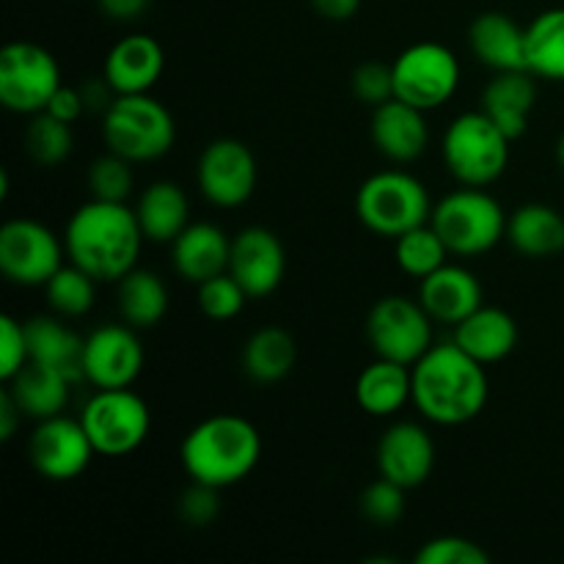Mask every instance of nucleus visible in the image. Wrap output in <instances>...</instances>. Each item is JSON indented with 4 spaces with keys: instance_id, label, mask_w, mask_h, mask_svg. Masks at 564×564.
<instances>
[{
    "instance_id": "1",
    "label": "nucleus",
    "mask_w": 564,
    "mask_h": 564,
    "mask_svg": "<svg viewBox=\"0 0 564 564\" xmlns=\"http://www.w3.org/2000/svg\"><path fill=\"white\" fill-rule=\"evenodd\" d=\"M411 372L413 405L441 427L474 422L488 405L490 380L485 364L460 350L455 341L430 347Z\"/></svg>"
},
{
    "instance_id": "2",
    "label": "nucleus",
    "mask_w": 564,
    "mask_h": 564,
    "mask_svg": "<svg viewBox=\"0 0 564 564\" xmlns=\"http://www.w3.org/2000/svg\"><path fill=\"white\" fill-rule=\"evenodd\" d=\"M143 240L147 237L138 224L135 209L127 207L124 202H102V198L80 204L64 231L69 262L97 281L124 279L138 264Z\"/></svg>"
},
{
    "instance_id": "3",
    "label": "nucleus",
    "mask_w": 564,
    "mask_h": 564,
    "mask_svg": "<svg viewBox=\"0 0 564 564\" xmlns=\"http://www.w3.org/2000/svg\"><path fill=\"white\" fill-rule=\"evenodd\" d=\"M180 460L191 482L224 490L251 477L262 460L257 424L237 413H218L198 422L180 446Z\"/></svg>"
},
{
    "instance_id": "4",
    "label": "nucleus",
    "mask_w": 564,
    "mask_h": 564,
    "mask_svg": "<svg viewBox=\"0 0 564 564\" xmlns=\"http://www.w3.org/2000/svg\"><path fill=\"white\" fill-rule=\"evenodd\" d=\"M102 138L108 152L132 163H152L174 147L176 121L152 94H119L102 113Z\"/></svg>"
},
{
    "instance_id": "5",
    "label": "nucleus",
    "mask_w": 564,
    "mask_h": 564,
    "mask_svg": "<svg viewBox=\"0 0 564 564\" xmlns=\"http://www.w3.org/2000/svg\"><path fill=\"white\" fill-rule=\"evenodd\" d=\"M356 215L372 235L397 240L405 231L430 224L433 202L424 182L408 171H378L358 187Z\"/></svg>"
},
{
    "instance_id": "6",
    "label": "nucleus",
    "mask_w": 564,
    "mask_h": 564,
    "mask_svg": "<svg viewBox=\"0 0 564 564\" xmlns=\"http://www.w3.org/2000/svg\"><path fill=\"white\" fill-rule=\"evenodd\" d=\"M430 224L455 257H482L507 237V213L485 187L449 193L433 207Z\"/></svg>"
},
{
    "instance_id": "7",
    "label": "nucleus",
    "mask_w": 564,
    "mask_h": 564,
    "mask_svg": "<svg viewBox=\"0 0 564 564\" xmlns=\"http://www.w3.org/2000/svg\"><path fill=\"white\" fill-rule=\"evenodd\" d=\"M510 138L485 110H468L452 119L444 132V163L466 187H488L510 165Z\"/></svg>"
},
{
    "instance_id": "8",
    "label": "nucleus",
    "mask_w": 564,
    "mask_h": 564,
    "mask_svg": "<svg viewBox=\"0 0 564 564\" xmlns=\"http://www.w3.org/2000/svg\"><path fill=\"white\" fill-rule=\"evenodd\" d=\"M80 422L97 455L127 457L149 438L152 411L132 389H97L83 405Z\"/></svg>"
},
{
    "instance_id": "9",
    "label": "nucleus",
    "mask_w": 564,
    "mask_h": 564,
    "mask_svg": "<svg viewBox=\"0 0 564 564\" xmlns=\"http://www.w3.org/2000/svg\"><path fill=\"white\" fill-rule=\"evenodd\" d=\"M394 97L419 110H435L455 97L460 86V61L446 44L416 42L391 64Z\"/></svg>"
},
{
    "instance_id": "10",
    "label": "nucleus",
    "mask_w": 564,
    "mask_h": 564,
    "mask_svg": "<svg viewBox=\"0 0 564 564\" xmlns=\"http://www.w3.org/2000/svg\"><path fill=\"white\" fill-rule=\"evenodd\" d=\"M61 88V66L36 42H9L0 50V102L20 116L42 113Z\"/></svg>"
},
{
    "instance_id": "11",
    "label": "nucleus",
    "mask_w": 564,
    "mask_h": 564,
    "mask_svg": "<svg viewBox=\"0 0 564 564\" xmlns=\"http://www.w3.org/2000/svg\"><path fill=\"white\" fill-rule=\"evenodd\" d=\"M367 339L375 356L413 367L433 347V317L419 301L386 295L369 308Z\"/></svg>"
},
{
    "instance_id": "12",
    "label": "nucleus",
    "mask_w": 564,
    "mask_h": 564,
    "mask_svg": "<svg viewBox=\"0 0 564 564\" xmlns=\"http://www.w3.org/2000/svg\"><path fill=\"white\" fill-rule=\"evenodd\" d=\"M66 246L33 218L6 220L0 229V273L17 286H44L64 264Z\"/></svg>"
},
{
    "instance_id": "13",
    "label": "nucleus",
    "mask_w": 564,
    "mask_h": 564,
    "mask_svg": "<svg viewBox=\"0 0 564 564\" xmlns=\"http://www.w3.org/2000/svg\"><path fill=\"white\" fill-rule=\"evenodd\" d=\"M196 182L202 187V196L215 207H242L257 191V158L237 138H215L198 158Z\"/></svg>"
},
{
    "instance_id": "14",
    "label": "nucleus",
    "mask_w": 564,
    "mask_h": 564,
    "mask_svg": "<svg viewBox=\"0 0 564 564\" xmlns=\"http://www.w3.org/2000/svg\"><path fill=\"white\" fill-rule=\"evenodd\" d=\"M94 449L80 419H69L64 413L42 419L28 441V457L39 477L50 482H72L91 466Z\"/></svg>"
},
{
    "instance_id": "15",
    "label": "nucleus",
    "mask_w": 564,
    "mask_h": 564,
    "mask_svg": "<svg viewBox=\"0 0 564 564\" xmlns=\"http://www.w3.org/2000/svg\"><path fill=\"white\" fill-rule=\"evenodd\" d=\"M143 372V345L132 325H99L83 345V380L94 389H130Z\"/></svg>"
},
{
    "instance_id": "16",
    "label": "nucleus",
    "mask_w": 564,
    "mask_h": 564,
    "mask_svg": "<svg viewBox=\"0 0 564 564\" xmlns=\"http://www.w3.org/2000/svg\"><path fill=\"white\" fill-rule=\"evenodd\" d=\"M229 273L240 281L248 297L273 295L286 275L284 242L264 226H246L231 237Z\"/></svg>"
},
{
    "instance_id": "17",
    "label": "nucleus",
    "mask_w": 564,
    "mask_h": 564,
    "mask_svg": "<svg viewBox=\"0 0 564 564\" xmlns=\"http://www.w3.org/2000/svg\"><path fill=\"white\" fill-rule=\"evenodd\" d=\"M378 471L400 488L413 490L430 479L435 468V441L416 422H397L378 441Z\"/></svg>"
},
{
    "instance_id": "18",
    "label": "nucleus",
    "mask_w": 564,
    "mask_h": 564,
    "mask_svg": "<svg viewBox=\"0 0 564 564\" xmlns=\"http://www.w3.org/2000/svg\"><path fill=\"white\" fill-rule=\"evenodd\" d=\"M369 135H372L375 149L386 160L400 165L419 160L430 147V127L424 110L397 97L372 108Z\"/></svg>"
},
{
    "instance_id": "19",
    "label": "nucleus",
    "mask_w": 564,
    "mask_h": 564,
    "mask_svg": "<svg viewBox=\"0 0 564 564\" xmlns=\"http://www.w3.org/2000/svg\"><path fill=\"white\" fill-rule=\"evenodd\" d=\"M419 303L427 308L433 323L455 328L457 323H463L468 314L482 306L485 292L471 270L446 262L419 281Z\"/></svg>"
},
{
    "instance_id": "20",
    "label": "nucleus",
    "mask_w": 564,
    "mask_h": 564,
    "mask_svg": "<svg viewBox=\"0 0 564 564\" xmlns=\"http://www.w3.org/2000/svg\"><path fill=\"white\" fill-rule=\"evenodd\" d=\"M165 69L160 42L147 33H132L116 42L105 55L102 77L119 94H149Z\"/></svg>"
},
{
    "instance_id": "21",
    "label": "nucleus",
    "mask_w": 564,
    "mask_h": 564,
    "mask_svg": "<svg viewBox=\"0 0 564 564\" xmlns=\"http://www.w3.org/2000/svg\"><path fill=\"white\" fill-rule=\"evenodd\" d=\"M231 240L220 226L209 220L187 224L185 231L171 242V262L174 270L191 284H204L213 275L229 270Z\"/></svg>"
},
{
    "instance_id": "22",
    "label": "nucleus",
    "mask_w": 564,
    "mask_h": 564,
    "mask_svg": "<svg viewBox=\"0 0 564 564\" xmlns=\"http://www.w3.org/2000/svg\"><path fill=\"white\" fill-rule=\"evenodd\" d=\"M534 102H538V86L532 72H496L494 80L482 88L479 110H485L510 141H518L527 135Z\"/></svg>"
},
{
    "instance_id": "23",
    "label": "nucleus",
    "mask_w": 564,
    "mask_h": 564,
    "mask_svg": "<svg viewBox=\"0 0 564 564\" xmlns=\"http://www.w3.org/2000/svg\"><path fill=\"white\" fill-rule=\"evenodd\" d=\"M474 58L494 72L527 69V28L505 11H485L468 28Z\"/></svg>"
},
{
    "instance_id": "24",
    "label": "nucleus",
    "mask_w": 564,
    "mask_h": 564,
    "mask_svg": "<svg viewBox=\"0 0 564 564\" xmlns=\"http://www.w3.org/2000/svg\"><path fill=\"white\" fill-rule=\"evenodd\" d=\"M452 341L488 367V364H499L512 356V350L518 347V323L505 308L482 303L477 312L455 325Z\"/></svg>"
},
{
    "instance_id": "25",
    "label": "nucleus",
    "mask_w": 564,
    "mask_h": 564,
    "mask_svg": "<svg viewBox=\"0 0 564 564\" xmlns=\"http://www.w3.org/2000/svg\"><path fill=\"white\" fill-rule=\"evenodd\" d=\"M356 402L375 419H389L413 402V372L408 364L375 358L356 380Z\"/></svg>"
},
{
    "instance_id": "26",
    "label": "nucleus",
    "mask_w": 564,
    "mask_h": 564,
    "mask_svg": "<svg viewBox=\"0 0 564 564\" xmlns=\"http://www.w3.org/2000/svg\"><path fill=\"white\" fill-rule=\"evenodd\" d=\"M507 240L527 259L556 257L564 251V215L551 204H523L507 218Z\"/></svg>"
},
{
    "instance_id": "27",
    "label": "nucleus",
    "mask_w": 564,
    "mask_h": 564,
    "mask_svg": "<svg viewBox=\"0 0 564 564\" xmlns=\"http://www.w3.org/2000/svg\"><path fill=\"white\" fill-rule=\"evenodd\" d=\"M6 383H9L6 391H9L11 400L20 405L22 416L36 419V422L58 416V413H64L66 402H69L72 380L66 378L64 372H58V369L44 367V364L28 361L25 367H22L14 378L6 380Z\"/></svg>"
},
{
    "instance_id": "28",
    "label": "nucleus",
    "mask_w": 564,
    "mask_h": 564,
    "mask_svg": "<svg viewBox=\"0 0 564 564\" xmlns=\"http://www.w3.org/2000/svg\"><path fill=\"white\" fill-rule=\"evenodd\" d=\"M135 215L147 240L174 242L191 224V202L176 182L160 180L138 196Z\"/></svg>"
},
{
    "instance_id": "29",
    "label": "nucleus",
    "mask_w": 564,
    "mask_h": 564,
    "mask_svg": "<svg viewBox=\"0 0 564 564\" xmlns=\"http://www.w3.org/2000/svg\"><path fill=\"white\" fill-rule=\"evenodd\" d=\"M25 334L31 361L58 369L72 383L83 380V345H86V339L66 328L61 319L44 317V314L28 319Z\"/></svg>"
},
{
    "instance_id": "30",
    "label": "nucleus",
    "mask_w": 564,
    "mask_h": 564,
    "mask_svg": "<svg viewBox=\"0 0 564 564\" xmlns=\"http://www.w3.org/2000/svg\"><path fill=\"white\" fill-rule=\"evenodd\" d=\"M295 339H292L290 330L275 328V325L259 328L242 347V369H246V375L253 383H279V380H284L295 369Z\"/></svg>"
},
{
    "instance_id": "31",
    "label": "nucleus",
    "mask_w": 564,
    "mask_h": 564,
    "mask_svg": "<svg viewBox=\"0 0 564 564\" xmlns=\"http://www.w3.org/2000/svg\"><path fill=\"white\" fill-rule=\"evenodd\" d=\"M169 312V286L152 270L132 268L119 279V314L135 330L154 328Z\"/></svg>"
},
{
    "instance_id": "32",
    "label": "nucleus",
    "mask_w": 564,
    "mask_h": 564,
    "mask_svg": "<svg viewBox=\"0 0 564 564\" xmlns=\"http://www.w3.org/2000/svg\"><path fill=\"white\" fill-rule=\"evenodd\" d=\"M527 69L564 83V9H549L527 28Z\"/></svg>"
},
{
    "instance_id": "33",
    "label": "nucleus",
    "mask_w": 564,
    "mask_h": 564,
    "mask_svg": "<svg viewBox=\"0 0 564 564\" xmlns=\"http://www.w3.org/2000/svg\"><path fill=\"white\" fill-rule=\"evenodd\" d=\"M394 259L397 264H400L402 273L422 281L424 275H430L433 270H438L441 264H446L449 248L444 246V240H441L438 231L433 229V224H422L416 226V229L397 237Z\"/></svg>"
},
{
    "instance_id": "34",
    "label": "nucleus",
    "mask_w": 564,
    "mask_h": 564,
    "mask_svg": "<svg viewBox=\"0 0 564 564\" xmlns=\"http://www.w3.org/2000/svg\"><path fill=\"white\" fill-rule=\"evenodd\" d=\"M97 284L99 281L94 275H88L86 270L69 262L61 264L58 273L44 284V292H47V303L55 314H61V317H83L94 308Z\"/></svg>"
},
{
    "instance_id": "35",
    "label": "nucleus",
    "mask_w": 564,
    "mask_h": 564,
    "mask_svg": "<svg viewBox=\"0 0 564 564\" xmlns=\"http://www.w3.org/2000/svg\"><path fill=\"white\" fill-rule=\"evenodd\" d=\"M75 138H72V124L55 119L47 110L31 116V124L25 130V149L36 165H61L72 154Z\"/></svg>"
},
{
    "instance_id": "36",
    "label": "nucleus",
    "mask_w": 564,
    "mask_h": 564,
    "mask_svg": "<svg viewBox=\"0 0 564 564\" xmlns=\"http://www.w3.org/2000/svg\"><path fill=\"white\" fill-rule=\"evenodd\" d=\"M132 160L121 158V154L108 152L102 158L94 160L88 169V187H91V198H102V202H124L132 196L135 187V174H132Z\"/></svg>"
},
{
    "instance_id": "37",
    "label": "nucleus",
    "mask_w": 564,
    "mask_h": 564,
    "mask_svg": "<svg viewBox=\"0 0 564 564\" xmlns=\"http://www.w3.org/2000/svg\"><path fill=\"white\" fill-rule=\"evenodd\" d=\"M248 292L242 290L240 281L226 270V273L213 275L204 284H198V308L204 317L215 323H229L246 308Z\"/></svg>"
},
{
    "instance_id": "38",
    "label": "nucleus",
    "mask_w": 564,
    "mask_h": 564,
    "mask_svg": "<svg viewBox=\"0 0 564 564\" xmlns=\"http://www.w3.org/2000/svg\"><path fill=\"white\" fill-rule=\"evenodd\" d=\"M361 516L380 529H391L405 516V488L380 477L361 494Z\"/></svg>"
},
{
    "instance_id": "39",
    "label": "nucleus",
    "mask_w": 564,
    "mask_h": 564,
    "mask_svg": "<svg viewBox=\"0 0 564 564\" xmlns=\"http://www.w3.org/2000/svg\"><path fill=\"white\" fill-rule=\"evenodd\" d=\"M416 564H488L490 554L474 540L460 534H441L427 540L413 556Z\"/></svg>"
},
{
    "instance_id": "40",
    "label": "nucleus",
    "mask_w": 564,
    "mask_h": 564,
    "mask_svg": "<svg viewBox=\"0 0 564 564\" xmlns=\"http://www.w3.org/2000/svg\"><path fill=\"white\" fill-rule=\"evenodd\" d=\"M350 88L364 105L378 108V105L394 99V72H391V66L380 64V61H367V64L356 66V72H352Z\"/></svg>"
},
{
    "instance_id": "41",
    "label": "nucleus",
    "mask_w": 564,
    "mask_h": 564,
    "mask_svg": "<svg viewBox=\"0 0 564 564\" xmlns=\"http://www.w3.org/2000/svg\"><path fill=\"white\" fill-rule=\"evenodd\" d=\"M28 361H31V350H28L25 323L3 314L0 317V378L11 380Z\"/></svg>"
},
{
    "instance_id": "42",
    "label": "nucleus",
    "mask_w": 564,
    "mask_h": 564,
    "mask_svg": "<svg viewBox=\"0 0 564 564\" xmlns=\"http://www.w3.org/2000/svg\"><path fill=\"white\" fill-rule=\"evenodd\" d=\"M218 494L220 490L213 488V485L193 482L180 499L182 521H185L187 527H196V529L209 527V523H213L220 512Z\"/></svg>"
},
{
    "instance_id": "43",
    "label": "nucleus",
    "mask_w": 564,
    "mask_h": 564,
    "mask_svg": "<svg viewBox=\"0 0 564 564\" xmlns=\"http://www.w3.org/2000/svg\"><path fill=\"white\" fill-rule=\"evenodd\" d=\"M44 110H47L50 116H55V119L66 121V124H75V121L80 119L88 108H86V99H83L80 88H72V86H64V83H61V88L53 94V99H50L47 108Z\"/></svg>"
},
{
    "instance_id": "44",
    "label": "nucleus",
    "mask_w": 564,
    "mask_h": 564,
    "mask_svg": "<svg viewBox=\"0 0 564 564\" xmlns=\"http://www.w3.org/2000/svg\"><path fill=\"white\" fill-rule=\"evenodd\" d=\"M105 17L116 22H132L149 9V0H97Z\"/></svg>"
},
{
    "instance_id": "45",
    "label": "nucleus",
    "mask_w": 564,
    "mask_h": 564,
    "mask_svg": "<svg viewBox=\"0 0 564 564\" xmlns=\"http://www.w3.org/2000/svg\"><path fill=\"white\" fill-rule=\"evenodd\" d=\"M312 6L319 17H325V20L345 22V20H350V17L358 14V9H361V0H312Z\"/></svg>"
},
{
    "instance_id": "46",
    "label": "nucleus",
    "mask_w": 564,
    "mask_h": 564,
    "mask_svg": "<svg viewBox=\"0 0 564 564\" xmlns=\"http://www.w3.org/2000/svg\"><path fill=\"white\" fill-rule=\"evenodd\" d=\"M20 419H22L20 405H17V402L11 400L9 391L3 389V394H0V438H3V441L14 438Z\"/></svg>"
},
{
    "instance_id": "47",
    "label": "nucleus",
    "mask_w": 564,
    "mask_h": 564,
    "mask_svg": "<svg viewBox=\"0 0 564 564\" xmlns=\"http://www.w3.org/2000/svg\"><path fill=\"white\" fill-rule=\"evenodd\" d=\"M556 163H560V169L564 171V132L560 141H556Z\"/></svg>"
}]
</instances>
